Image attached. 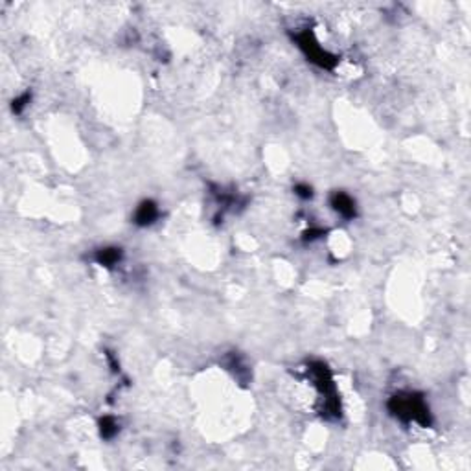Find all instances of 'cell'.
<instances>
[{
    "mask_svg": "<svg viewBox=\"0 0 471 471\" xmlns=\"http://www.w3.org/2000/svg\"><path fill=\"white\" fill-rule=\"evenodd\" d=\"M333 205H335V208L337 210L341 212V214H344V216H353V203H352V199L350 197H346V195H337L335 197V201H333Z\"/></svg>",
    "mask_w": 471,
    "mask_h": 471,
    "instance_id": "obj_1",
    "label": "cell"
},
{
    "mask_svg": "<svg viewBox=\"0 0 471 471\" xmlns=\"http://www.w3.org/2000/svg\"><path fill=\"white\" fill-rule=\"evenodd\" d=\"M155 216H157V208H155V205H151V203H144V205L140 206V210H138V221L142 223V225L151 223L155 219Z\"/></svg>",
    "mask_w": 471,
    "mask_h": 471,
    "instance_id": "obj_2",
    "label": "cell"
}]
</instances>
